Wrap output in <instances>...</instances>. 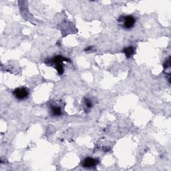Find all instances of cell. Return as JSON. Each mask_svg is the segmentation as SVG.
<instances>
[{
    "mask_svg": "<svg viewBox=\"0 0 171 171\" xmlns=\"http://www.w3.org/2000/svg\"><path fill=\"white\" fill-rule=\"evenodd\" d=\"M119 22L122 23V26L124 29L130 30L134 26L136 23L135 17L132 16H121L118 19Z\"/></svg>",
    "mask_w": 171,
    "mask_h": 171,
    "instance_id": "6da1fadb",
    "label": "cell"
},
{
    "mask_svg": "<svg viewBox=\"0 0 171 171\" xmlns=\"http://www.w3.org/2000/svg\"><path fill=\"white\" fill-rule=\"evenodd\" d=\"M13 94L14 97L17 100H23L28 98L29 90L26 88L20 87L13 90Z\"/></svg>",
    "mask_w": 171,
    "mask_h": 171,
    "instance_id": "7a4b0ae2",
    "label": "cell"
},
{
    "mask_svg": "<svg viewBox=\"0 0 171 171\" xmlns=\"http://www.w3.org/2000/svg\"><path fill=\"white\" fill-rule=\"evenodd\" d=\"M98 164V160L93 158L88 157L85 158L82 162V167L84 168H90L96 166Z\"/></svg>",
    "mask_w": 171,
    "mask_h": 171,
    "instance_id": "3957f363",
    "label": "cell"
},
{
    "mask_svg": "<svg viewBox=\"0 0 171 171\" xmlns=\"http://www.w3.org/2000/svg\"><path fill=\"white\" fill-rule=\"evenodd\" d=\"M123 52L124 53V54L126 56L127 58H130L135 53V48L133 47V46L126 47L123 50Z\"/></svg>",
    "mask_w": 171,
    "mask_h": 171,
    "instance_id": "277c9868",
    "label": "cell"
},
{
    "mask_svg": "<svg viewBox=\"0 0 171 171\" xmlns=\"http://www.w3.org/2000/svg\"><path fill=\"white\" fill-rule=\"evenodd\" d=\"M70 61V59L62 57V56H56L52 59V61L53 62H54L55 64H59V63H61L62 61Z\"/></svg>",
    "mask_w": 171,
    "mask_h": 171,
    "instance_id": "5b68a950",
    "label": "cell"
},
{
    "mask_svg": "<svg viewBox=\"0 0 171 171\" xmlns=\"http://www.w3.org/2000/svg\"><path fill=\"white\" fill-rule=\"evenodd\" d=\"M51 112L54 116H60L61 114V110L59 106H54L51 107Z\"/></svg>",
    "mask_w": 171,
    "mask_h": 171,
    "instance_id": "8992f818",
    "label": "cell"
},
{
    "mask_svg": "<svg viewBox=\"0 0 171 171\" xmlns=\"http://www.w3.org/2000/svg\"><path fill=\"white\" fill-rule=\"evenodd\" d=\"M55 68H56V70H57L58 74L61 75V74L64 73V66H63V64H61V63H59V64H56Z\"/></svg>",
    "mask_w": 171,
    "mask_h": 171,
    "instance_id": "52a82bcc",
    "label": "cell"
},
{
    "mask_svg": "<svg viewBox=\"0 0 171 171\" xmlns=\"http://www.w3.org/2000/svg\"><path fill=\"white\" fill-rule=\"evenodd\" d=\"M164 69H167L168 68H170V57L168 58L167 61H166L165 64H164Z\"/></svg>",
    "mask_w": 171,
    "mask_h": 171,
    "instance_id": "ba28073f",
    "label": "cell"
},
{
    "mask_svg": "<svg viewBox=\"0 0 171 171\" xmlns=\"http://www.w3.org/2000/svg\"><path fill=\"white\" fill-rule=\"evenodd\" d=\"M85 104H86V106H87V108H92V104L91 101L89 100H88V99H86V100Z\"/></svg>",
    "mask_w": 171,
    "mask_h": 171,
    "instance_id": "9c48e42d",
    "label": "cell"
},
{
    "mask_svg": "<svg viewBox=\"0 0 171 171\" xmlns=\"http://www.w3.org/2000/svg\"><path fill=\"white\" fill-rule=\"evenodd\" d=\"M92 49V47H89L87 49H85V51H88V50H90Z\"/></svg>",
    "mask_w": 171,
    "mask_h": 171,
    "instance_id": "30bf717a",
    "label": "cell"
}]
</instances>
